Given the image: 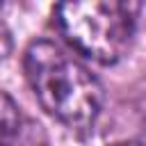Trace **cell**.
Instances as JSON below:
<instances>
[{
  "label": "cell",
  "mask_w": 146,
  "mask_h": 146,
  "mask_svg": "<svg viewBox=\"0 0 146 146\" xmlns=\"http://www.w3.org/2000/svg\"><path fill=\"white\" fill-rule=\"evenodd\" d=\"M27 84L46 114L59 123L82 130L103 110V84L73 55L50 39L32 41L23 57Z\"/></svg>",
  "instance_id": "cell-1"
},
{
  "label": "cell",
  "mask_w": 146,
  "mask_h": 146,
  "mask_svg": "<svg viewBox=\"0 0 146 146\" xmlns=\"http://www.w3.org/2000/svg\"><path fill=\"white\" fill-rule=\"evenodd\" d=\"M62 36L80 55L98 64H116L139 30L137 2L75 0L55 7Z\"/></svg>",
  "instance_id": "cell-2"
},
{
  "label": "cell",
  "mask_w": 146,
  "mask_h": 146,
  "mask_svg": "<svg viewBox=\"0 0 146 146\" xmlns=\"http://www.w3.org/2000/svg\"><path fill=\"white\" fill-rule=\"evenodd\" d=\"M21 132V110L14 98L0 89V146H14Z\"/></svg>",
  "instance_id": "cell-3"
},
{
  "label": "cell",
  "mask_w": 146,
  "mask_h": 146,
  "mask_svg": "<svg viewBox=\"0 0 146 146\" xmlns=\"http://www.w3.org/2000/svg\"><path fill=\"white\" fill-rule=\"evenodd\" d=\"M11 46H14V39H11V30L9 25L5 23V18L0 16V62H5L11 52Z\"/></svg>",
  "instance_id": "cell-4"
}]
</instances>
